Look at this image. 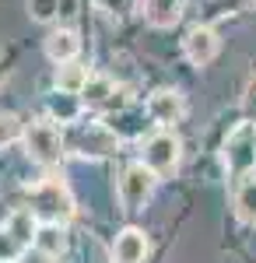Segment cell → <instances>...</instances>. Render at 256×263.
I'll list each match as a JSON object with an SVG mask.
<instances>
[{
	"mask_svg": "<svg viewBox=\"0 0 256 263\" xmlns=\"http://www.w3.org/2000/svg\"><path fill=\"white\" fill-rule=\"evenodd\" d=\"M28 197H32V214L46 218V224H60L74 214V200H70L67 186L60 179H46L39 186H32Z\"/></svg>",
	"mask_w": 256,
	"mask_h": 263,
	"instance_id": "1",
	"label": "cell"
},
{
	"mask_svg": "<svg viewBox=\"0 0 256 263\" xmlns=\"http://www.w3.org/2000/svg\"><path fill=\"white\" fill-rule=\"evenodd\" d=\"M225 168L228 176L246 179L256 168V123H239L225 141Z\"/></svg>",
	"mask_w": 256,
	"mask_h": 263,
	"instance_id": "2",
	"label": "cell"
},
{
	"mask_svg": "<svg viewBox=\"0 0 256 263\" xmlns=\"http://www.w3.org/2000/svg\"><path fill=\"white\" fill-rule=\"evenodd\" d=\"M155 182H158V176L144 162L126 165L123 176H119V200H123V211L144 207V203L151 200V193H155Z\"/></svg>",
	"mask_w": 256,
	"mask_h": 263,
	"instance_id": "3",
	"label": "cell"
},
{
	"mask_svg": "<svg viewBox=\"0 0 256 263\" xmlns=\"http://www.w3.org/2000/svg\"><path fill=\"white\" fill-rule=\"evenodd\" d=\"M25 147H28V155L35 158L39 165H57L63 158V137H60V130L53 123H32L28 130H25Z\"/></svg>",
	"mask_w": 256,
	"mask_h": 263,
	"instance_id": "4",
	"label": "cell"
},
{
	"mask_svg": "<svg viewBox=\"0 0 256 263\" xmlns=\"http://www.w3.org/2000/svg\"><path fill=\"white\" fill-rule=\"evenodd\" d=\"M179 158H182V144H179L176 134L161 130L151 141L144 144V165L155 172V176H172L179 168Z\"/></svg>",
	"mask_w": 256,
	"mask_h": 263,
	"instance_id": "5",
	"label": "cell"
},
{
	"mask_svg": "<svg viewBox=\"0 0 256 263\" xmlns=\"http://www.w3.org/2000/svg\"><path fill=\"white\" fill-rule=\"evenodd\" d=\"M182 53H186V60L193 63V67H207V63L217 57V35H214V28H207V25L190 28V32H186V39H182Z\"/></svg>",
	"mask_w": 256,
	"mask_h": 263,
	"instance_id": "6",
	"label": "cell"
},
{
	"mask_svg": "<svg viewBox=\"0 0 256 263\" xmlns=\"http://www.w3.org/2000/svg\"><path fill=\"white\" fill-rule=\"evenodd\" d=\"M182 112H186V102H182L179 91L161 88V91H155V95L148 99V120L158 123V126H172V123H179Z\"/></svg>",
	"mask_w": 256,
	"mask_h": 263,
	"instance_id": "7",
	"label": "cell"
},
{
	"mask_svg": "<svg viewBox=\"0 0 256 263\" xmlns=\"http://www.w3.org/2000/svg\"><path fill=\"white\" fill-rule=\"evenodd\" d=\"M148 256V235L140 228H123L113 242V263H144Z\"/></svg>",
	"mask_w": 256,
	"mask_h": 263,
	"instance_id": "8",
	"label": "cell"
},
{
	"mask_svg": "<svg viewBox=\"0 0 256 263\" xmlns=\"http://www.w3.org/2000/svg\"><path fill=\"white\" fill-rule=\"evenodd\" d=\"M78 49H81V42H78V32L74 28H57L46 39V57L53 63H74Z\"/></svg>",
	"mask_w": 256,
	"mask_h": 263,
	"instance_id": "9",
	"label": "cell"
},
{
	"mask_svg": "<svg viewBox=\"0 0 256 263\" xmlns=\"http://www.w3.org/2000/svg\"><path fill=\"white\" fill-rule=\"evenodd\" d=\"M116 95H119V88L109 78H92V81L84 84V91H81V102L92 105V109H109V105L119 102Z\"/></svg>",
	"mask_w": 256,
	"mask_h": 263,
	"instance_id": "10",
	"label": "cell"
},
{
	"mask_svg": "<svg viewBox=\"0 0 256 263\" xmlns=\"http://www.w3.org/2000/svg\"><path fill=\"white\" fill-rule=\"evenodd\" d=\"M182 4L179 0H144V21L155 28H172L179 21Z\"/></svg>",
	"mask_w": 256,
	"mask_h": 263,
	"instance_id": "11",
	"label": "cell"
},
{
	"mask_svg": "<svg viewBox=\"0 0 256 263\" xmlns=\"http://www.w3.org/2000/svg\"><path fill=\"white\" fill-rule=\"evenodd\" d=\"M14 239H18L25 249H32V242H35V235H39V224H35V214L32 211H14L11 218H7V224H4Z\"/></svg>",
	"mask_w": 256,
	"mask_h": 263,
	"instance_id": "12",
	"label": "cell"
},
{
	"mask_svg": "<svg viewBox=\"0 0 256 263\" xmlns=\"http://www.w3.org/2000/svg\"><path fill=\"white\" fill-rule=\"evenodd\" d=\"M235 214L239 221L256 224V176H246L235 186Z\"/></svg>",
	"mask_w": 256,
	"mask_h": 263,
	"instance_id": "13",
	"label": "cell"
},
{
	"mask_svg": "<svg viewBox=\"0 0 256 263\" xmlns=\"http://www.w3.org/2000/svg\"><path fill=\"white\" fill-rule=\"evenodd\" d=\"M88 81H92V74H88V67H81V63H63V67L57 70V88L60 91L81 95Z\"/></svg>",
	"mask_w": 256,
	"mask_h": 263,
	"instance_id": "14",
	"label": "cell"
},
{
	"mask_svg": "<svg viewBox=\"0 0 256 263\" xmlns=\"http://www.w3.org/2000/svg\"><path fill=\"white\" fill-rule=\"evenodd\" d=\"M63 246H67V239H63V228H60V224H42V228H39V235H35V249H42L46 256H60Z\"/></svg>",
	"mask_w": 256,
	"mask_h": 263,
	"instance_id": "15",
	"label": "cell"
},
{
	"mask_svg": "<svg viewBox=\"0 0 256 263\" xmlns=\"http://www.w3.org/2000/svg\"><path fill=\"white\" fill-rule=\"evenodd\" d=\"M49 112H53L60 123H74L78 112H81V95H70V91L57 95V99L49 102Z\"/></svg>",
	"mask_w": 256,
	"mask_h": 263,
	"instance_id": "16",
	"label": "cell"
},
{
	"mask_svg": "<svg viewBox=\"0 0 256 263\" xmlns=\"http://www.w3.org/2000/svg\"><path fill=\"white\" fill-rule=\"evenodd\" d=\"M21 253H25V246L7 232V228H0V263H14L21 260Z\"/></svg>",
	"mask_w": 256,
	"mask_h": 263,
	"instance_id": "17",
	"label": "cell"
},
{
	"mask_svg": "<svg viewBox=\"0 0 256 263\" xmlns=\"http://www.w3.org/2000/svg\"><path fill=\"white\" fill-rule=\"evenodd\" d=\"M28 14L35 21H53L60 18V0H28Z\"/></svg>",
	"mask_w": 256,
	"mask_h": 263,
	"instance_id": "18",
	"label": "cell"
},
{
	"mask_svg": "<svg viewBox=\"0 0 256 263\" xmlns=\"http://www.w3.org/2000/svg\"><path fill=\"white\" fill-rule=\"evenodd\" d=\"M21 134V126H18V120L11 116V112H0V147L4 144H11L14 137Z\"/></svg>",
	"mask_w": 256,
	"mask_h": 263,
	"instance_id": "19",
	"label": "cell"
},
{
	"mask_svg": "<svg viewBox=\"0 0 256 263\" xmlns=\"http://www.w3.org/2000/svg\"><path fill=\"white\" fill-rule=\"evenodd\" d=\"M18 263H49V256H46L42 249H25Z\"/></svg>",
	"mask_w": 256,
	"mask_h": 263,
	"instance_id": "20",
	"label": "cell"
},
{
	"mask_svg": "<svg viewBox=\"0 0 256 263\" xmlns=\"http://www.w3.org/2000/svg\"><path fill=\"white\" fill-rule=\"evenodd\" d=\"M74 7H78V0H60V14H63V18H70Z\"/></svg>",
	"mask_w": 256,
	"mask_h": 263,
	"instance_id": "21",
	"label": "cell"
},
{
	"mask_svg": "<svg viewBox=\"0 0 256 263\" xmlns=\"http://www.w3.org/2000/svg\"><path fill=\"white\" fill-rule=\"evenodd\" d=\"M102 7H105V11H119V7H123V4H126V0H99Z\"/></svg>",
	"mask_w": 256,
	"mask_h": 263,
	"instance_id": "22",
	"label": "cell"
}]
</instances>
